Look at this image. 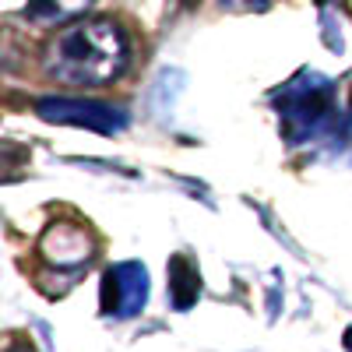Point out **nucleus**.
<instances>
[{
  "label": "nucleus",
  "mask_w": 352,
  "mask_h": 352,
  "mask_svg": "<svg viewBox=\"0 0 352 352\" xmlns=\"http://www.w3.org/2000/svg\"><path fill=\"white\" fill-rule=\"evenodd\" d=\"M131 67V39L113 18H78L46 39L43 71L64 88H102Z\"/></svg>",
  "instance_id": "obj_1"
},
{
  "label": "nucleus",
  "mask_w": 352,
  "mask_h": 352,
  "mask_svg": "<svg viewBox=\"0 0 352 352\" xmlns=\"http://www.w3.org/2000/svg\"><path fill=\"white\" fill-rule=\"evenodd\" d=\"M275 113L289 144H310L338 134V88L317 71H300L275 92Z\"/></svg>",
  "instance_id": "obj_2"
},
{
  "label": "nucleus",
  "mask_w": 352,
  "mask_h": 352,
  "mask_svg": "<svg viewBox=\"0 0 352 352\" xmlns=\"http://www.w3.org/2000/svg\"><path fill=\"white\" fill-rule=\"evenodd\" d=\"M36 113L46 124L85 127L96 134H120L127 127V109L106 99H74V96H46L36 102Z\"/></svg>",
  "instance_id": "obj_3"
},
{
  "label": "nucleus",
  "mask_w": 352,
  "mask_h": 352,
  "mask_svg": "<svg viewBox=\"0 0 352 352\" xmlns=\"http://www.w3.org/2000/svg\"><path fill=\"white\" fill-rule=\"evenodd\" d=\"M148 303V272L141 261L109 264L102 275V314L109 317H134Z\"/></svg>",
  "instance_id": "obj_4"
},
{
  "label": "nucleus",
  "mask_w": 352,
  "mask_h": 352,
  "mask_svg": "<svg viewBox=\"0 0 352 352\" xmlns=\"http://www.w3.org/2000/svg\"><path fill=\"white\" fill-rule=\"evenodd\" d=\"M39 254L56 272H78V268H85V264L96 257V240H92V232H88L85 226L60 219V222H53L43 232Z\"/></svg>",
  "instance_id": "obj_5"
},
{
  "label": "nucleus",
  "mask_w": 352,
  "mask_h": 352,
  "mask_svg": "<svg viewBox=\"0 0 352 352\" xmlns=\"http://www.w3.org/2000/svg\"><path fill=\"white\" fill-rule=\"evenodd\" d=\"M201 296V275L190 254H173L169 257V303L176 310H190Z\"/></svg>",
  "instance_id": "obj_6"
},
{
  "label": "nucleus",
  "mask_w": 352,
  "mask_h": 352,
  "mask_svg": "<svg viewBox=\"0 0 352 352\" xmlns=\"http://www.w3.org/2000/svg\"><path fill=\"white\" fill-rule=\"evenodd\" d=\"M88 8H92V0H28L25 14L39 25H71Z\"/></svg>",
  "instance_id": "obj_7"
},
{
  "label": "nucleus",
  "mask_w": 352,
  "mask_h": 352,
  "mask_svg": "<svg viewBox=\"0 0 352 352\" xmlns=\"http://www.w3.org/2000/svg\"><path fill=\"white\" fill-rule=\"evenodd\" d=\"M335 144H342V148L352 155V109H349V116L342 120V127H338V134H335Z\"/></svg>",
  "instance_id": "obj_8"
},
{
  "label": "nucleus",
  "mask_w": 352,
  "mask_h": 352,
  "mask_svg": "<svg viewBox=\"0 0 352 352\" xmlns=\"http://www.w3.org/2000/svg\"><path fill=\"white\" fill-rule=\"evenodd\" d=\"M229 11H264L272 0H222Z\"/></svg>",
  "instance_id": "obj_9"
},
{
  "label": "nucleus",
  "mask_w": 352,
  "mask_h": 352,
  "mask_svg": "<svg viewBox=\"0 0 352 352\" xmlns=\"http://www.w3.org/2000/svg\"><path fill=\"white\" fill-rule=\"evenodd\" d=\"M8 352H36V349L28 345V342H21V338H14V342L8 345Z\"/></svg>",
  "instance_id": "obj_10"
},
{
  "label": "nucleus",
  "mask_w": 352,
  "mask_h": 352,
  "mask_svg": "<svg viewBox=\"0 0 352 352\" xmlns=\"http://www.w3.org/2000/svg\"><path fill=\"white\" fill-rule=\"evenodd\" d=\"M342 342H345V349H349V352H352V328H349V331H345V338H342Z\"/></svg>",
  "instance_id": "obj_11"
}]
</instances>
